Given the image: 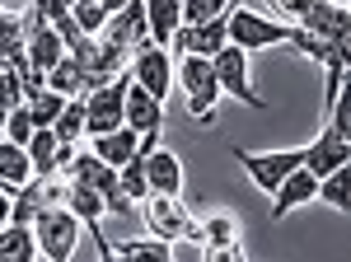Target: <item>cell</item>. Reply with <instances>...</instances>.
<instances>
[{"mask_svg": "<svg viewBox=\"0 0 351 262\" xmlns=\"http://www.w3.org/2000/svg\"><path fill=\"white\" fill-rule=\"evenodd\" d=\"M225 33H230V43L243 47V52H267V47H286L291 43V33L295 24H286V19H267V14H258V10H243L239 0H230V10H225Z\"/></svg>", "mask_w": 351, "mask_h": 262, "instance_id": "obj_1", "label": "cell"}, {"mask_svg": "<svg viewBox=\"0 0 351 262\" xmlns=\"http://www.w3.org/2000/svg\"><path fill=\"white\" fill-rule=\"evenodd\" d=\"M173 84L183 89V99H188V112L197 122H216V104H220V80H216V66H211V56H178L173 61Z\"/></svg>", "mask_w": 351, "mask_h": 262, "instance_id": "obj_2", "label": "cell"}, {"mask_svg": "<svg viewBox=\"0 0 351 262\" xmlns=\"http://www.w3.org/2000/svg\"><path fill=\"white\" fill-rule=\"evenodd\" d=\"M33 239H38V258L47 262H71L80 243V220L66 206H43L33 215Z\"/></svg>", "mask_w": 351, "mask_h": 262, "instance_id": "obj_3", "label": "cell"}, {"mask_svg": "<svg viewBox=\"0 0 351 262\" xmlns=\"http://www.w3.org/2000/svg\"><path fill=\"white\" fill-rule=\"evenodd\" d=\"M248 61L253 56L234 47V43H225L216 56H211V66H216V80H220V99H239L243 108H253V112H267V99L263 94H253V80H248Z\"/></svg>", "mask_w": 351, "mask_h": 262, "instance_id": "obj_4", "label": "cell"}, {"mask_svg": "<svg viewBox=\"0 0 351 262\" xmlns=\"http://www.w3.org/2000/svg\"><path fill=\"white\" fill-rule=\"evenodd\" d=\"M164 117H169V104L155 99L150 89H141L136 80H127V94H122V122H127L132 131H141V150L160 145Z\"/></svg>", "mask_w": 351, "mask_h": 262, "instance_id": "obj_5", "label": "cell"}, {"mask_svg": "<svg viewBox=\"0 0 351 262\" xmlns=\"http://www.w3.org/2000/svg\"><path fill=\"white\" fill-rule=\"evenodd\" d=\"M230 155L239 159V169L253 178V187H258L263 197H271V192H276V183H281L295 164H304V150H263V155H253V150L230 145Z\"/></svg>", "mask_w": 351, "mask_h": 262, "instance_id": "obj_6", "label": "cell"}, {"mask_svg": "<svg viewBox=\"0 0 351 262\" xmlns=\"http://www.w3.org/2000/svg\"><path fill=\"white\" fill-rule=\"evenodd\" d=\"M127 80H132V71H122L117 80L80 94L84 99V136H104V131L122 127V94H127Z\"/></svg>", "mask_w": 351, "mask_h": 262, "instance_id": "obj_7", "label": "cell"}, {"mask_svg": "<svg viewBox=\"0 0 351 262\" xmlns=\"http://www.w3.org/2000/svg\"><path fill=\"white\" fill-rule=\"evenodd\" d=\"M136 211H141V220H145V235L164 239V243H178L183 230H188V220H192L188 202H183V197H164V192H150Z\"/></svg>", "mask_w": 351, "mask_h": 262, "instance_id": "obj_8", "label": "cell"}, {"mask_svg": "<svg viewBox=\"0 0 351 262\" xmlns=\"http://www.w3.org/2000/svg\"><path fill=\"white\" fill-rule=\"evenodd\" d=\"M132 80L141 84V89H150L155 99H164L169 104V89H173V56L164 52L160 43H141V47H132Z\"/></svg>", "mask_w": 351, "mask_h": 262, "instance_id": "obj_9", "label": "cell"}, {"mask_svg": "<svg viewBox=\"0 0 351 262\" xmlns=\"http://www.w3.org/2000/svg\"><path fill=\"white\" fill-rule=\"evenodd\" d=\"M99 38L112 43V47H122L127 56H132V47L150 43V28H145V0H127L117 14H108L104 28H99Z\"/></svg>", "mask_w": 351, "mask_h": 262, "instance_id": "obj_10", "label": "cell"}, {"mask_svg": "<svg viewBox=\"0 0 351 262\" xmlns=\"http://www.w3.org/2000/svg\"><path fill=\"white\" fill-rule=\"evenodd\" d=\"M342 164H351V136H342V131H332L324 122V131L304 145V169H309L314 178H324V174L342 169Z\"/></svg>", "mask_w": 351, "mask_h": 262, "instance_id": "obj_11", "label": "cell"}, {"mask_svg": "<svg viewBox=\"0 0 351 262\" xmlns=\"http://www.w3.org/2000/svg\"><path fill=\"white\" fill-rule=\"evenodd\" d=\"M141 155V169H145V183L150 192H164V197H183V164L173 150L164 145H150V150H136Z\"/></svg>", "mask_w": 351, "mask_h": 262, "instance_id": "obj_12", "label": "cell"}, {"mask_svg": "<svg viewBox=\"0 0 351 262\" xmlns=\"http://www.w3.org/2000/svg\"><path fill=\"white\" fill-rule=\"evenodd\" d=\"M314 192H319V178H314L304 164H295V169L276 183V192L267 197V202H271V220H286L291 211L309 206V202H314Z\"/></svg>", "mask_w": 351, "mask_h": 262, "instance_id": "obj_13", "label": "cell"}, {"mask_svg": "<svg viewBox=\"0 0 351 262\" xmlns=\"http://www.w3.org/2000/svg\"><path fill=\"white\" fill-rule=\"evenodd\" d=\"M286 47H295L300 56H309V61H319L324 71H347V61H351V43H337V38H324V33H309V28H300L291 33V43Z\"/></svg>", "mask_w": 351, "mask_h": 262, "instance_id": "obj_14", "label": "cell"}, {"mask_svg": "<svg viewBox=\"0 0 351 262\" xmlns=\"http://www.w3.org/2000/svg\"><path fill=\"white\" fill-rule=\"evenodd\" d=\"M300 28L309 33H324V38H337V43H351V10L347 5H332V0H309L304 14L295 19Z\"/></svg>", "mask_w": 351, "mask_h": 262, "instance_id": "obj_15", "label": "cell"}, {"mask_svg": "<svg viewBox=\"0 0 351 262\" xmlns=\"http://www.w3.org/2000/svg\"><path fill=\"white\" fill-rule=\"evenodd\" d=\"M28 19V14H24ZM24 56L47 75L56 61L66 56V43H61V33H56L52 24H43V19H28V38H24Z\"/></svg>", "mask_w": 351, "mask_h": 262, "instance_id": "obj_16", "label": "cell"}, {"mask_svg": "<svg viewBox=\"0 0 351 262\" xmlns=\"http://www.w3.org/2000/svg\"><path fill=\"white\" fill-rule=\"evenodd\" d=\"M89 150L104 159V164H112V169H122L127 159L141 150V131H132L127 122L122 127H112V131H104V136H89Z\"/></svg>", "mask_w": 351, "mask_h": 262, "instance_id": "obj_17", "label": "cell"}, {"mask_svg": "<svg viewBox=\"0 0 351 262\" xmlns=\"http://www.w3.org/2000/svg\"><path fill=\"white\" fill-rule=\"evenodd\" d=\"M33 258H38V239H33V225L5 220V225H0V262H33Z\"/></svg>", "mask_w": 351, "mask_h": 262, "instance_id": "obj_18", "label": "cell"}, {"mask_svg": "<svg viewBox=\"0 0 351 262\" xmlns=\"http://www.w3.org/2000/svg\"><path fill=\"white\" fill-rule=\"evenodd\" d=\"M112 258L117 262H173V243L145 235V239H122L112 243Z\"/></svg>", "mask_w": 351, "mask_h": 262, "instance_id": "obj_19", "label": "cell"}, {"mask_svg": "<svg viewBox=\"0 0 351 262\" xmlns=\"http://www.w3.org/2000/svg\"><path fill=\"white\" fill-rule=\"evenodd\" d=\"M178 24H183L178 0H145V28H150V43L169 47V38H173V28H178Z\"/></svg>", "mask_w": 351, "mask_h": 262, "instance_id": "obj_20", "label": "cell"}, {"mask_svg": "<svg viewBox=\"0 0 351 262\" xmlns=\"http://www.w3.org/2000/svg\"><path fill=\"white\" fill-rule=\"evenodd\" d=\"M197 235H202V253H206V248H225V243L239 239V220H234L230 211H211V215L197 225Z\"/></svg>", "mask_w": 351, "mask_h": 262, "instance_id": "obj_21", "label": "cell"}, {"mask_svg": "<svg viewBox=\"0 0 351 262\" xmlns=\"http://www.w3.org/2000/svg\"><path fill=\"white\" fill-rule=\"evenodd\" d=\"M47 89L66 94V99H80V94H84V71H80V61H75L71 52H66L52 71H47Z\"/></svg>", "mask_w": 351, "mask_h": 262, "instance_id": "obj_22", "label": "cell"}, {"mask_svg": "<svg viewBox=\"0 0 351 262\" xmlns=\"http://www.w3.org/2000/svg\"><path fill=\"white\" fill-rule=\"evenodd\" d=\"M192 28V47L188 52H197V56H216L225 43H230V33H225V14L220 19H206V24H188Z\"/></svg>", "mask_w": 351, "mask_h": 262, "instance_id": "obj_23", "label": "cell"}, {"mask_svg": "<svg viewBox=\"0 0 351 262\" xmlns=\"http://www.w3.org/2000/svg\"><path fill=\"white\" fill-rule=\"evenodd\" d=\"M24 108H28V117H33V127H52V117L66 108V94H56V89L43 84V89H33L24 99Z\"/></svg>", "mask_w": 351, "mask_h": 262, "instance_id": "obj_24", "label": "cell"}, {"mask_svg": "<svg viewBox=\"0 0 351 262\" xmlns=\"http://www.w3.org/2000/svg\"><path fill=\"white\" fill-rule=\"evenodd\" d=\"M314 202H324V206H332L337 215H347V211H351V206H347V164L319 178V192H314Z\"/></svg>", "mask_w": 351, "mask_h": 262, "instance_id": "obj_25", "label": "cell"}, {"mask_svg": "<svg viewBox=\"0 0 351 262\" xmlns=\"http://www.w3.org/2000/svg\"><path fill=\"white\" fill-rule=\"evenodd\" d=\"M56 141H80L84 136V99H66V108L52 117Z\"/></svg>", "mask_w": 351, "mask_h": 262, "instance_id": "obj_26", "label": "cell"}, {"mask_svg": "<svg viewBox=\"0 0 351 262\" xmlns=\"http://www.w3.org/2000/svg\"><path fill=\"white\" fill-rule=\"evenodd\" d=\"M117 187H122V192L132 197L136 206H141V202L150 197V183H145V169H141V155H132L127 164H122V169H117Z\"/></svg>", "mask_w": 351, "mask_h": 262, "instance_id": "obj_27", "label": "cell"}, {"mask_svg": "<svg viewBox=\"0 0 351 262\" xmlns=\"http://www.w3.org/2000/svg\"><path fill=\"white\" fill-rule=\"evenodd\" d=\"M178 10H183V24H206L230 10V0H178Z\"/></svg>", "mask_w": 351, "mask_h": 262, "instance_id": "obj_28", "label": "cell"}, {"mask_svg": "<svg viewBox=\"0 0 351 262\" xmlns=\"http://www.w3.org/2000/svg\"><path fill=\"white\" fill-rule=\"evenodd\" d=\"M0 136H5V141H14V145H24L28 136H33V117H28L24 104L10 108V117H5V131H0Z\"/></svg>", "mask_w": 351, "mask_h": 262, "instance_id": "obj_29", "label": "cell"}, {"mask_svg": "<svg viewBox=\"0 0 351 262\" xmlns=\"http://www.w3.org/2000/svg\"><path fill=\"white\" fill-rule=\"evenodd\" d=\"M0 104H5V108L24 104V75H19L14 66H5V71H0Z\"/></svg>", "mask_w": 351, "mask_h": 262, "instance_id": "obj_30", "label": "cell"}, {"mask_svg": "<svg viewBox=\"0 0 351 262\" xmlns=\"http://www.w3.org/2000/svg\"><path fill=\"white\" fill-rule=\"evenodd\" d=\"M71 19L80 24V33H89V38H94V33L104 28V19H108V14H104L99 5H71Z\"/></svg>", "mask_w": 351, "mask_h": 262, "instance_id": "obj_31", "label": "cell"}, {"mask_svg": "<svg viewBox=\"0 0 351 262\" xmlns=\"http://www.w3.org/2000/svg\"><path fill=\"white\" fill-rule=\"evenodd\" d=\"M202 258L206 262H248V253H243V243L234 239V243H225V248H206Z\"/></svg>", "mask_w": 351, "mask_h": 262, "instance_id": "obj_32", "label": "cell"}, {"mask_svg": "<svg viewBox=\"0 0 351 262\" xmlns=\"http://www.w3.org/2000/svg\"><path fill=\"white\" fill-rule=\"evenodd\" d=\"M271 10H276V19H286V24H295L300 14H304V5L309 0H267Z\"/></svg>", "mask_w": 351, "mask_h": 262, "instance_id": "obj_33", "label": "cell"}, {"mask_svg": "<svg viewBox=\"0 0 351 262\" xmlns=\"http://www.w3.org/2000/svg\"><path fill=\"white\" fill-rule=\"evenodd\" d=\"M122 5H127V0H99V10H104V14H117Z\"/></svg>", "mask_w": 351, "mask_h": 262, "instance_id": "obj_34", "label": "cell"}, {"mask_svg": "<svg viewBox=\"0 0 351 262\" xmlns=\"http://www.w3.org/2000/svg\"><path fill=\"white\" fill-rule=\"evenodd\" d=\"M5 117H10V108H5V104H0V131H5Z\"/></svg>", "mask_w": 351, "mask_h": 262, "instance_id": "obj_35", "label": "cell"}, {"mask_svg": "<svg viewBox=\"0 0 351 262\" xmlns=\"http://www.w3.org/2000/svg\"><path fill=\"white\" fill-rule=\"evenodd\" d=\"M75 5H99V0H75Z\"/></svg>", "mask_w": 351, "mask_h": 262, "instance_id": "obj_36", "label": "cell"}, {"mask_svg": "<svg viewBox=\"0 0 351 262\" xmlns=\"http://www.w3.org/2000/svg\"><path fill=\"white\" fill-rule=\"evenodd\" d=\"M5 66H10V61H5V56H0V71H5Z\"/></svg>", "mask_w": 351, "mask_h": 262, "instance_id": "obj_37", "label": "cell"}, {"mask_svg": "<svg viewBox=\"0 0 351 262\" xmlns=\"http://www.w3.org/2000/svg\"><path fill=\"white\" fill-rule=\"evenodd\" d=\"M332 5H351V0H332Z\"/></svg>", "mask_w": 351, "mask_h": 262, "instance_id": "obj_38", "label": "cell"}]
</instances>
